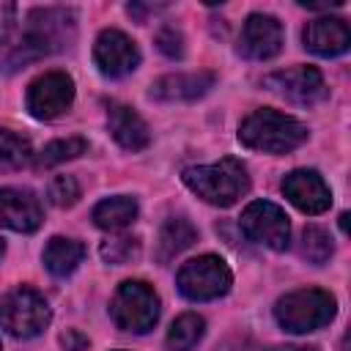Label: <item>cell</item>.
Returning a JSON list of instances; mask_svg holds the SVG:
<instances>
[{
	"mask_svg": "<svg viewBox=\"0 0 351 351\" xmlns=\"http://www.w3.org/2000/svg\"><path fill=\"white\" fill-rule=\"evenodd\" d=\"M74 30H77V16L71 8H33L27 14L22 38L8 49L3 69L16 71L49 52L69 47L74 41Z\"/></svg>",
	"mask_w": 351,
	"mask_h": 351,
	"instance_id": "6da1fadb",
	"label": "cell"
},
{
	"mask_svg": "<svg viewBox=\"0 0 351 351\" xmlns=\"http://www.w3.org/2000/svg\"><path fill=\"white\" fill-rule=\"evenodd\" d=\"M181 181L200 200H206L208 206H219V208L233 206L239 197H244L250 192L247 167L236 156H225V159H219L214 165H192V167H184Z\"/></svg>",
	"mask_w": 351,
	"mask_h": 351,
	"instance_id": "7a4b0ae2",
	"label": "cell"
},
{
	"mask_svg": "<svg viewBox=\"0 0 351 351\" xmlns=\"http://www.w3.org/2000/svg\"><path fill=\"white\" fill-rule=\"evenodd\" d=\"M307 126L285 112H277L271 107L250 112L239 123V140L241 145L263 154H291L307 140Z\"/></svg>",
	"mask_w": 351,
	"mask_h": 351,
	"instance_id": "3957f363",
	"label": "cell"
},
{
	"mask_svg": "<svg viewBox=\"0 0 351 351\" xmlns=\"http://www.w3.org/2000/svg\"><path fill=\"white\" fill-rule=\"evenodd\" d=\"M337 313V302L324 288H299L277 299L274 318L291 335H307L332 324Z\"/></svg>",
	"mask_w": 351,
	"mask_h": 351,
	"instance_id": "277c9868",
	"label": "cell"
},
{
	"mask_svg": "<svg viewBox=\"0 0 351 351\" xmlns=\"http://www.w3.org/2000/svg\"><path fill=\"white\" fill-rule=\"evenodd\" d=\"M110 318L118 329L145 335L159 321V296L143 280H126L118 285L110 302Z\"/></svg>",
	"mask_w": 351,
	"mask_h": 351,
	"instance_id": "5b68a950",
	"label": "cell"
},
{
	"mask_svg": "<svg viewBox=\"0 0 351 351\" xmlns=\"http://www.w3.org/2000/svg\"><path fill=\"white\" fill-rule=\"evenodd\" d=\"M49 321L52 310L47 299L30 285H19L0 299V326L14 337H36L49 326Z\"/></svg>",
	"mask_w": 351,
	"mask_h": 351,
	"instance_id": "8992f818",
	"label": "cell"
},
{
	"mask_svg": "<svg viewBox=\"0 0 351 351\" xmlns=\"http://www.w3.org/2000/svg\"><path fill=\"white\" fill-rule=\"evenodd\" d=\"M176 285L189 302H211L230 291L233 274L219 255H197L178 269Z\"/></svg>",
	"mask_w": 351,
	"mask_h": 351,
	"instance_id": "52a82bcc",
	"label": "cell"
},
{
	"mask_svg": "<svg viewBox=\"0 0 351 351\" xmlns=\"http://www.w3.org/2000/svg\"><path fill=\"white\" fill-rule=\"evenodd\" d=\"M241 233L255 241V244H263L274 252H282L291 241V222H288V214L271 203V200H252L244 211H241Z\"/></svg>",
	"mask_w": 351,
	"mask_h": 351,
	"instance_id": "ba28073f",
	"label": "cell"
},
{
	"mask_svg": "<svg viewBox=\"0 0 351 351\" xmlns=\"http://www.w3.org/2000/svg\"><path fill=\"white\" fill-rule=\"evenodd\" d=\"M263 88L299 107H313L329 96L326 80L315 66H293V69L271 71L263 77Z\"/></svg>",
	"mask_w": 351,
	"mask_h": 351,
	"instance_id": "9c48e42d",
	"label": "cell"
},
{
	"mask_svg": "<svg viewBox=\"0 0 351 351\" xmlns=\"http://www.w3.org/2000/svg\"><path fill=\"white\" fill-rule=\"evenodd\" d=\"M27 112L38 121H55L74 104V80L66 71H47L27 85Z\"/></svg>",
	"mask_w": 351,
	"mask_h": 351,
	"instance_id": "30bf717a",
	"label": "cell"
},
{
	"mask_svg": "<svg viewBox=\"0 0 351 351\" xmlns=\"http://www.w3.org/2000/svg\"><path fill=\"white\" fill-rule=\"evenodd\" d=\"M285 44V33L277 16L271 14H250L239 33V55L247 60H271L280 55Z\"/></svg>",
	"mask_w": 351,
	"mask_h": 351,
	"instance_id": "8fae6325",
	"label": "cell"
},
{
	"mask_svg": "<svg viewBox=\"0 0 351 351\" xmlns=\"http://www.w3.org/2000/svg\"><path fill=\"white\" fill-rule=\"evenodd\" d=\"M93 60L104 77H126L140 66V49L137 44L115 27H107L93 41Z\"/></svg>",
	"mask_w": 351,
	"mask_h": 351,
	"instance_id": "7c38bea8",
	"label": "cell"
},
{
	"mask_svg": "<svg viewBox=\"0 0 351 351\" xmlns=\"http://www.w3.org/2000/svg\"><path fill=\"white\" fill-rule=\"evenodd\" d=\"M282 195L304 214H324L332 206V189L326 186V181L321 178L318 170H291L282 178Z\"/></svg>",
	"mask_w": 351,
	"mask_h": 351,
	"instance_id": "4fadbf2b",
	"label": "cell"
},
{
	"mask_svg": "<svg viewBox=\"0 0 351 351\" xmlns=\"http://www.w3.org/2000/svg\"><path fill=\"white\" fill-rule=\"evenodd\" d=\"M41 219H44L41 203L30 189H19V186L0 189V228L16 233H33L41 228Z\"/></svg>",
	"mask_w": 351,
	"mask_h": 351,
	"instance_id": "5bb4252c",
	"label": "cell"
},
{
	"mask_svg": "<svg viewBox=\"0 0 351 351\" xmlns=\"http://www.w3.org/2000/svg\"><path fill=\"white\" fill-rule=\"evenodd\" d=\"M217 82L214 71H178V74H165L159 77L148 96L154 101H195L206 96Z\"/></svg>",
	"mask_w": 351,
	"mask_h": 351,
	"instance_id": "9a60e30c",
	"label": "cell"
},
{
	"mask_svg": "<svg viewBox=\"0 0 351 351\" xmlns=\"http://www.w3.org/2000/svg\"><path fill=\"white\" fill-rule=\"evenodd\" d=\"M304 47L321 58H337L351 47V30L340 16H318L302 33Z\"/></svg>",
	"mask_w": 351,
	"mask_h": 351,
	"instance_id": "2e32d148",
	"label": "cell"
},
{
	"mask_svg": "<svg viewBox=\"0 0 351 351\" xmlns=\"http://www.w3.org/2000/svg\"><path fill=\"white\" fill-rule=\"evenodd\" d=\"M107 126H110V134L115 137V143L126 151H143L151 143L148 123L129 104L107 101Z\"/></svg>",
	"mask_w": 351,
	"mask_h": 351,
	"instance_id": "e0dca14e",
	"label": "cell"
},
{
	"mask_svg": "<svg viewBox=\"0 0 351 351\" xmlns=\"http://www.w3.org/2000/svg\"><path fill=\"white\" fill-rule=\"evenodd\" d=\"M195 241H197V228L186 217H170L159 228V236H156V261L170 263L176 255L189 250Z\"/></svg>",
	"mask_w": 351,
	"mask_h": 351,
	"instance_id": "ac0fdd59",
	"label": "cell"
},
{
	"mask_svg": "<svg viewBox=\"0 0 351 351\" xmlns=\"http://www.w3.org/2000/svg\"><path fill=\"white\" fill-rule=\"evenodd\" d=\"M85 258V244L74 241V239H66V236H52L44 247V266L49 274L55 277H69L77 271V266L82 263Z\"/></svg>",
	"mask_w": 351,
	"mask_h": 351,
	"instance_id": "d6986e66",
	"label": "cell"
},
{
	"mask_svg": "<svg viewBox=\"0 0 351 351\" xmlns=\"http://www.w3.org/2000/svg\"><path fill=\"white\" fill-rule=\"evenodd\" d=\"M137 200L129 195H115V197H104L101 203L93 206V222L101 230H121L126 225H132L137 219Z\"/></svg>",
	"mask_w": 351,
	"mask_h": 351,
	"instance_id": "ffe728a7",
	"label": "cell"
},
{
	"mask_svg": "<svg viewBox=\"0 0 351 351\" xmlns=\"http://www.w3.org/2000/svg\"><path fill=\"white\" fill-rule=\"evenodd\" d=\"M206 335V321L197 313L178 315L167 329V348L170 351H192Z\"/></svg>",
	"mask_w": 351,
	"mask_h": 351,
	"instance_id": "44dd1931",
	"label": "cell"
},
{
	"mask_svg": "<svg viewBox=\"0 0 351 351\" xmlns=\"http://www.w3.org/2000/svg\"><path fill=\"white\" fill-rule=\"evenodd\" d=\"M88 151V140L85 137H60L52 140L41 148V154H36V167H55L60 162H69L80 154Z\"/></svg>",
	"mask_w": 351,
	"mask_h": 351,
	"instance_id": "7402d4cb",
	"label": "cell"
},
{
	"mask_svg": "<svg viewBox=\"0 0 351 351\" xmlns=\"http://www.w3.org/2000/svg\"><path fill=\"white\" fill-rule=\"evenodd\" d=\"M299 252H302V258H304L307 263H313V266H324V263L332 258V252H335L332 236H329L324 228H318V225H307V228L302 230Z\"/></svg>",
	"mask_w": 351,
	"mask_h": 351,
	"instance_id": "603a6c76",
	"label": "cell"
},
{
	"mask_svg": "<svg viewBox=\"0 0 351 351\" xmlns=\"http://www.w3.org/2000/svg\"><path fill=\"white\" fill-rule=\"evenodd\" d=\"M33 159V145L25 134L14 129H0V165L5 167H22Z\"/></svg>",
	"mask_w": 351,
	"mask_h": 351,
	"instance_id": "cb8c5ba5",
	"label": "cell"
},
{
	"mask_svg": "<svg viewBox=\"0 0 351 351\" xmlns=\"http://www.w3.org/2000/svg\"><path fill=\"white\" fill-rule=\"evenodd\" d=\"M99 255L104 258V263H112V266H123V263H132L140 258V239L137 236H112V239H104L101 247H99Z\"/></svg>",
	"mask_w": 351,
	"mask_h": 351,
	"instance_id": "d4e9b609",
	"label": "cell"
},
{
	"mask_svg": "<svg viewBox=\"0 0 351 351\" xmlns=\"http://www.w3.org/2000/svg\"><path fill=\"white\" fill-rule=\"evenodd\" d=\"M49 200L58 206V208H69L80 200V184L74 176H55L49 181V189H47Z\"/></svg>",
	"mask_w": 351,
	"mask_h": 351,
	"instance_id": "484cf974",
	"label": "cell"
},
{
	"mask_svg": "<svg viewBox=\"0 0 351 351\" xmlns=\"http://www.w3.org/2000/svg\"><path fill=\"white\" fill-rule=\"evenodd\" d=\"M156 47H159V52L167 55L170 60L184 58V36H181V30H176L173 25H165V27L156 33Z\"/></svg>",
	"mask_w": 351,
	"mask_h": 351,
	"instance_id": "4316f807",
	"label": "cell"
},
{
	"mask_svg": "<svg viewBox=\"0 0 351 351\" xmlns=\"http://www.w3.org/2000/svg\"><path fill=\"white\" fill-rule=\"evenodd\" d=\"M14 25H16V5L8 0H0V49L8 44Z\"/></svg>",
	"mask_w": 351,
	"mask_h": 351,
	"instance_id": "83f0119b",
	"label": "cell"
},
{
	"mask_svg": "<svg viewBox=\"0 0 351 351\" xmlns=\"http://www.w3.org/2000/svg\"><path fill=\"white\" fill-rule=\"evenodd\" d=\"M60 346H63L66 351H88L90 340H88L80 329H66V332L60 335Z\"/></svg>",
	"mask_w": 351,
	"mask_h": 351,
	"instance_id": "f1b7e54d",
	"label": "cell"
},
{
	"mask_svg": "<svg viewBox=\"0 0 351 351\" xmlns=\"http://www.w3.org/2000/svg\"><path fill=\"white\" fill-rule=\"evenodd\" d=\"M217 351H280V348H269V346H261L255 340H228Z\"/></svg>",
	"mask_w": 351,
	"mask_h": 351,
	"instance_id": "f546056e",
	"label": "cell"
},
{
	"mask_svg": "<svg viewBox=\"0 0 351 351\" xmlns=\"http://www.w3.org/2000/svg\"><path fill=\"white\" fill-rule=\"evenodd\" d=\"M285 351H318L315 346H291V348H285Z\"/></svg>",
	"mask_w": 351,
	"mask_h": 351,
	"instance_id": "4dcf8cb0",
	"label": "cell"
},
{
	"mask_svg": "<svg viewBox=\"0 0 351 351\" xmlns=\"http://www.w3.org/2000/svg\"><path fill=\"white\" fill-rule=\"evenodd\" d=\"M3 255H5V241L0 239V258H3Z\"/></svg>",
	"mask_w": 351,
	"mask_h": 351,
	"instance_id": "1f68e13d",
	"label": "cell"
},
{
	"mask_svg": "<svg viewBox=\"0 0 351 351\" xmlns=\"http://www.w3.org/2000/svg\"><path fill=\"white\" fill-rule=\"evenodd\" d=\"M118 351H123V348H118Z\"/></svg>",
	"mask_w": 351,
	"mask_h": 351,
	"instance_id": "d6a6232c",
	"label": "cell"
},
{
	"mask_svg": "<svg viewBox=\"0 0 351 351\" xmlns=\"http://www.w3.org/2000/svg\"><path fill=\"white\" fill-rule=\"evenodd\" d=\"M0 351H3V346H0Z\"/></svg>",
	"mask_w": 351,
	"mask_h": 351,
	"instance_id": "836d02e7",
	"label": "cell"
}]
</instances>
